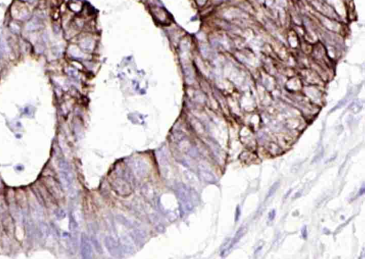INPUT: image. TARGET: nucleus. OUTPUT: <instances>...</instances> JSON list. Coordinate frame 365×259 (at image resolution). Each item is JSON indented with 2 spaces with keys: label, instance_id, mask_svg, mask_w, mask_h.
<instances>
[{
  "label": "nucleus",
  "instance_id": "9",
  "mask_svg": "<svg viewBox=\"0 0 365 259\" xmlns=\"http://www.w3.org/2000/svg\"><path fill=\"white\" fill-rule=\"evenodd\" d=\"M364 191H365V188H364V186H363L362 187V188L359 189V193H358L359 196H362V195L364 194Z\"/></svg>",
  "mask_w": 365,
  "mask_h": 259
},
{
  "label": "nucleus",
  "instance_id": "2",
  "mask_svg": "<svg viewBox=\"0 0 365 259\" xmlns=\"http://www.w3.org/2000/svg\"><path fill=\"white\" fill-rule=\"evenodd\" d=\"M82 251L84 258H91V247L86 237H82Z\"/></svg>",
  "mask_w": 365,
  "mask_h": 259
},
{
  "label": "nucleus",
  "instance_id": "7",
  "mask_svg": "<svg viewBox=\"0 0 365 259\" xmlns=\"http://www.w3.org/2000/svg\"><path fill=\"white\" fill-rule=\"evenodd\" d=\"M275 216H276V211L274 209H273V210L271 211L269 213V214H268V219H269V221H273L274 217H275Z\"/></svg>",
  "mask_w": 365,
  "mask_h": 259
},
{
  "label": "nucleus",
  "instance_id": "6",
  "mask_svg": "<svg viewBox=\"0 0 365 259\" xmlns=\"http://www.w3.org/2000/svg\"><path fill=\"white\" fill-rule=\"evenodd\" d=\"M241 208H240L239 206H238L236 208V211H235V221H236V222H238V220L240 219V218H241Z\"/></svg>",
  "mask_w": 365,
  "mask_h": 259
},
{
  "label": "nucleus",
  "instance_id": "8",
  "mask_svg": "<svg viewBox=\"0 0 365 259\" xmlns=\"http://www.w3.org/2000/svg\"><path fill=\"white\" fill-rule=\"evenodd\" d=\"M301 233H302V236L304 239H307V226H304L303 228L301 230Z\"/></svg>",
  "mask_w": 365,
  "mask_h": 259
},
{
  "label": "nucleus",
  "instance_id": "3",
  "mask_svg": "<svg viewBox=\"0 0 365 259\" xmlns=\"http://www.w3.org/2000/svg\"><path fill=\"white\" fill-rule=\"evenodd\" d=\"M200 175L202 176V178L205 181L210 184H214L216 181V179L215 177V176L210 171H208V170L202 168L200 170Z\"/></svg>",
  "mask_w": 365,
  "mask_h": 259
},
{
  "label": "nucleus",
  "instance_id": "4",
  "mask_svg": "<svg viewBox=\"0 0 365 259\" xmlns=\"http://www.w3.org/2000/svg\"><path fill=\"white\" fill-rule=\"evenodd\" d=\"M243 231H244V229H243V227L241 228V229H240L239 230H238V231H237V233H236V234H235V237H234L233 239L232 240V241H231V243H230V244L229 245V247H227V251L230 250V249H231L232 247H233V246H235V245L236 244V243L240 241V239H241V238H242V236H243Z\"/></svg>",
  "mask_w": 365,
  "mask_h": 259
},
{
  "label": "nucleus",
  "instance_id": "5",
  "mask_svg": "<svg viewBox=\"0 0 365 259\" xmlns=\"http://www.w3.org/2000/svg\"><path fill=\"white\" fill-rule=\"evenodd\" d=\"M279 186H280V183H279L278 181L275 182V183H274L273 184H272V186H271L270 188L269 191H268V196H267V197L270 198V197H271V196H273L274 193H275L276 191L277 190V188H278Z\"/></svg>",
  "mask_w": 365,
  "mask_h": 259
},
{
  "label": "nucleus",
  "instance_id": "1",
  "mask_svg": "<svg viewBox=\"0 0 365 259\" xmlns=\"http://www.w3.org/2000/svg\"><path fill=\"white\" fill-rule=\"evenodd\" d=\"M177 195L180 203L182 211L185 213L191 211L195 206L197 199L195 197L196 193L184 185H180L177 188Z\"/></svg>",
  "mask_w": 365,
  "mask_h": 259
}]
</instances>
